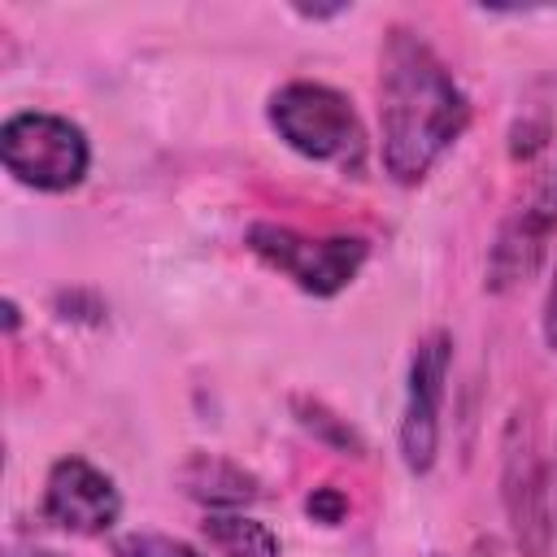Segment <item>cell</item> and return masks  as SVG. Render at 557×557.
<instances>
[{
    "label": "cell",
    "mask_w": 557,
    "mask_h": 557,
    "mask_svg": "<svg viewBox=\"0 0 557 557\" xmlns=\"http://www.w3.org/2000/svg\"><path fill=\"white\" fill-rule=\"evenodd\" d=\"M466 126L470 100L448 65L418 30L392 26L379 57V157L387 178L418 187Z\"/></svg>",
    "instance_id": "1"
},
{
    "label": "cell",
    "mask_w": 557,
    "mask_h": 557,
    "mask_svg": "<svg viewBox=\"0 0 557 557\" xmlns=\"http://www.w3.org/2000/svg\"><path fill=\"white\" fill-rule=\"evenodd\" d=\"M265 122L305 161L339 165L344 174L366 170V126L344 91L313 78H292L265 100Z\"/></svg>",
    "instance_id": "2"
},
{
    "label": "cell",
    "mask_w": 557,
    "mask_h": 557,
    "mask_svg": "<svg viewBox=\"0 0 557 557\" xmlns=\"http://www.w3.org/2000/svg\"><path fill=\"white\" fill-rule=\"evenodd\" d=\"M500 505L522 557H548L553 535V470L540 448L535 405H513L500 435Z\"/></svg>",
    "instance_id": "3"
},
{
    "label": "cell",
    "mask_w": 557,
    "mask_h": 557,
    "mask_svg": "<svg viewBox=\"0 0 557 557\" xmlns=\"http://www.w3.org/2000/svg\"><path fill=\"white\" fill-rule=\"evenodd\" d=\"M0 165L30 191H74L91 170V139L78 122L44 109L9 113L0 126Z\"/></svg>",
    "instance_id": "4"
},
{
    "label": "cell",
    "mask_w": 557,
    "mask_h": 557,
    "mask_svg": "<svg viewBox=\"0 0 557 557\" xmlns=\"http://www.w3.org/2000/svg\"><path fill=\"white\" fill-rule=\"evenodd\" d=\"M244 248L278 270L283 278H292L305 296H318V300H331L339 296L366 265L370 257V244L361 235H300L292 226H278V222H252L248 235H244Z\"/></svg>",
    "instance_id": "5"
},
{
    "label": "cell",
    "mask_w": 557,
    "mask_h": 557,
    "mask_svg": "<svg viewBox=\"0 0 557 557\" xmlns=\"http://www.w3.org/2000/svg\"><path fill=\"white\" fill-rule=\"evenodd\" d=\"M557 235V157L531 178V187L513 200V209L500 218L496 239L487 248V292H513L544 265Z\"/></svg>",
    "instance_id": "6"
},
{
    "label": "cell",
    "mask_w": 557,
    "mask_h": 557,
    "mask_svg": "<svg viewBox=\"0 0 557 557\" xmlns=\"http://www.w3.org/2000/svg\"><path fill=\"white\" fill-rule=\"evenodd\" d=\"M448 370H453V335L444 326H435L413 344L409 374H405L396 444H400V461L409 474H431V466L440 457V413H444Z\"/></svg>",
    "instance_id": "7"
},
{
    "label": "cell",
    "mask_w": 557,
    "mask_h": 557,
    "mask_svg": "<svg viewBox=\"0 0 557 557\" xmlns=\"http://www.w3.org/2000/svg\"><path fill=\"white\" fill-rule=\"evenodd\" d=\"M39 513H44V522H52L70 535H104L122 518V492H117L113 474H104L96 461L70 453L48 466Z\"/></svg>",
    "instance_id": "8"
},
{
    "label": "cell",
    "mask_w": 557,
    "mask_h": 557,
    "mask_svg": "<svg viewBox=\"0 0 557 557\" xmlns=\"http://www.w3.org/2000/svg\"><path fill=\"white\" fill-rule=\"evenodd\" d=\"M178 487L183 496H191L205 509H244L252 500H261V483L252 470H244L239 461L222 457V453H191L178 466Z\"/></svg>",
    "instance_id": "9"
},
{
    "label": "cell",
    "mask_w": 557,
    "mask_h": 557,
    "mask_svg": "<svg viewBox=\"0 0 557 557\" xmlns=\"http://www.w3.org/2000/svg\"><path fill=\"white\" fill-rule=\"evenodd\" d=\"M200 535L218 557H283L278 535L244 509H209Z\"/></svg>",
    "instance_id": "10"
},
{
    "label": "cell",
    "mask_w": 557,
    "mask_h": 557,
    "mask_svg": "<svg viewBox=\"0 0 557 557\" xmlns=\"http://www.w3.org/2000/svg\"><path fill=\"white\" fill-rule=\"evenodd\" d=\"M292 409H296V422H300L313 440H322L326 448L348 453V457H366V440H361L357 426H352L348 418H339L331 405H322V400H313V396H296Z\"/></svg>",
    "instance_id": "11"
},
{
    "label": "cell",
    "mask_w": 557,
    "mask_h": 557,
    "mask_svg": "<svg viewBox=\"0 0 557 557\" xmlns=\"http://www.w3.org/2000/svg\"><path fill=\"white\" fill-rule=\"evenodd\" d=\"M113 557H205V553L161 531H126L113 540Z\"/></svg>",
    "instance_id": "12"
},
{
    "label": "cell",
    "mask_w": 557,
    "mask_h": 557,
    "mask_svg": "<svg viewBox=\"0 0 557 557\" xmlns=\"http://www.w3.org/2000/svg\"><path fill=\"white\" fill-rule=\"evenodd\" d=\"M305 513H309L318 527H339V522L348 518V496H344L339 487L322 483V487H313V492L305 496Z\"/></svg>",
    "instance_id": "13"
},
{
    "label": "cell",
    "mask_w": 557,
    "mask_h": 557,
    "mask_svg": "<svg viewBox=\"0 0 557 557\" xmlns=\"http://www.w3.org/2000/svg\"><path fill=\"white\" fill-rule=\"evenodd\" d=\"M548 122H518L513 131H509V157H518V161H527V157H535L540 148H548Z\"/></svg>",
    "instance_id": "14"
},
{
    "label": "cell",
    "mask_w": 557,
    "mask_h": 557,
    "mask_svg": "<svg viewBox=\"0 0 557 557\" xmlns=\"http://www.w3.org/2000/svg\"><path fill=\"white\" fill-rule=\"evenodd\" d=\"M540 331H544V344L557 352V270H553L548 296H544V318H540Z\"/></svg>",
    "instance_id": "15"
},
{
    "label": "cell",
    "mask_w": 557,
    "mask_h": 557,
    "mask_svg": "<svg viewBox=\"0 0 557 557\" xmlns=\"http://www.w3.org/2000/svg\"><path fill=\"white\" fill-rule=\"evenodd\" d=\"M296 13L300 17H309V22H326V17H339V13H348V4H296Z\"/></svg>",
    "instance_id": "16"
},
{
    "label": "cell",
    "mask_w": 557,
    "mask_h": 557,
    "mask_svg": "<svg viewBox=\"0 0 557 557\" xmlns=\"http://www.w3.org/2000/svg\"><path fill=\"white\" fill-rule=\"evenodd\" d=\"M17 322H22V313H17V300H4V331L13 335V331H17Z\"/></svg>",
    "instance_id": "17"
},
{
    "label": "cell",
    "mask_w": 557,
    "mask_h": 557,
    "mask_svg": "<svg viewBox=\"0 0 557 557\" xmlns=\"http://www.w3.org/2000/svg\"><path fill=\"white\" fill-rule=\"evenodd\" d=\"M553 535H557V457H553Z\"/></svg>",
    "instance_id": "18"
},
{
    "label": "cell",
    "mask_w": 557,
    "mask_h": 557,
    "mask_svg": "<svg viewBox=\"0 0 557 557\" xmlns=\"http://www.w3.org/2000/svg\"><path fill=\"white\" fill-rule=\"evenodd\" d=\"M431 557H444V553H431Z\"/></svg>",
    "instance_id": "19"
}]
</instances>
